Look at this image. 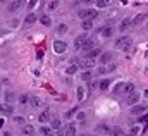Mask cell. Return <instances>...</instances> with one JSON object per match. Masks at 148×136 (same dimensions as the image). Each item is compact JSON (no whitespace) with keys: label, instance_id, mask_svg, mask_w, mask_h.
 <instances>
[{"label":"cell","instance_id":"6da1fadb","mask_svg":"<svg viewBox=\"0 0 148 136\" xmlns=\"http://www.w3.org/2000/svg\"><path fill=\"white\" fill-rule=\"evenodd\" d=\"M131 43H133V38L127 36V34H124V36H121V38L115 40V48L117 50H129Z\"/></svg>","mask_w":148,"mask_h":136},{"label":"cell","instance_id":"7a4b0ae2","mask_svg":"<svg viewBox=\"0 0 148 136\" xmlns=\"http://www.w3.org/2000/svg\"><path fill=\"white\" fill-rule=\"evenodd\" d=\"M77 16H79V19L81 21H88V19H95L97 16H98V12L95 10V9H81L79 12H77Z\"/></svg>","mask_w":148,"mask_h":136},{"label":"cell","instance_id":"3957f363","mask_svg":"<svg viewBox=\"0 0 148 136\" xmlns=\"http://www.w3.org/2000/svg\"><path fill=\"white\" fill-rule=\"evenodd\" d=\"M24 3H26V0H12V2L7 5V10H9V12H17L19 9H23Z\"/></svg>","mask_w":148,"mask_h":136},{"label":"cell","instance_id":"277c9868","mask_svg":"<svg viewBox=\"0 0 148 136\" xmlns=\"http://www.w3.org/2000/svg\"><path fill=\"white\" fill-rule=\"evenodd\" d=\"M67 50V43L66 41H62V40H55L53 41V52L55 54H64Z\"/></svg>","mask_w":148,"mask_h":136},{"label":"cell","instance_id":"5b68a950","mask_svg":"<svg viewBox=\"0 0 148 136\" xmlns=\"http://www.w3.org/2000/svg\"><path fill=\"white\" fill-rule=\"evenodd\" d=\"M79 67H83L84 71H88V69L95 67V59H90V57H86V59H83V60H79V64H77Z\"/></svg>","mask_w":148,"mask_h":136},{"label":"cell","instance_id":"8992f818","mask_svg":"<svg viewBox=\"0 0 148 136\" xmlns=\"http://www.w3.org/2000/svg\"><path fill=\"white\" fill-rule=\"evenodd\" d=\"M86 40H88V34H79V36L74 40V48H76V50H81L83 45L86 43Z\"/></svg>","mask_w":148,"mask_h":136},{"label":"cell","instance_id":"52a82bcc","mask_svg":"<svg viewBox=\"0 0 148 136\" xmlns=\"http://www.w3.org/2000/svg\"><path fill=\"white\" fill-rule=\"evenodd\" d=\"M140 98H141V95H140V93L136 91V93H133V95H129V97L126 98V103H127L129 107H134V105H138Z\"/></svg>","mask_w":148,"mask_h":136},{"label":"cell","instance_id":"ba28073f","mask_svg":"<svg viewBox=\"0 0 148 136\" xmlns=\"http://www.w3.org/2000/svg\"><path fill=\"white\" fill-rule=\"evenodd\" d=\"M0 112L5 114V115H10V114H14V105L12 103H7V102L0 103Z\"/></svg>","mask_w":148,"mask_h":136},{"label":"cell","instance_id":"9c48e42d","mask_svg":"<svg viewBox=\"0 0 148 136\" xmlns=\"http://www.w3.org/2000/svg\"><path fill=\"white\" fill-rule=\"evenodd\" d=\"M122 93H124L126 97H129V95L136 93V86H134L133 83H126V84L122 86Z\"/></svg>","mask_w":148,"mask_h":136},{"label":"cell","instance_id":"30bf717a","mask_svg":"<svg viewBox=\"0 0 148 136\" xmlns=\"http://www.w3.org/2000/svg\"><path fill=\"white\" fill-rule=\"evenodd\" d=\"M21 133H23V136H36V129L31 124H26V126H23Z\"/></svg>","mask_w":148,"mask_h":136},{"label":"cell","instance_id":"8fae6325","mask_svg":"<svg viewBox=\"0 0 148 136\" xmlns=\"http://www.w3.org/2000/svg\"><path fill=\"white\" fill-rule=\"evenodd\" d=\"M133 26V19H129V17H126V19H122L121 21V24H119V30L124 33V31H127L129 28Z\"/></svg>","mask_w":148,"mask_h":136},{"label":"cell","instance_id":"7c38bea8","mask_svg":"<svg viewBox=\"0 0 148 136\" xmlns=\"http://www.w3.org/2000/svg\"><path fill=\"white\" fill-rule=\"evenodd\" d=\"M115 64H107V66H102V67L97 69V74H107V72H112V71H115Z\"/></svg>","mask_w":148,"mask_h":136},{"label":"cell","instance_id":"4fadbf2b","mask_svg":"<svg viewBox=\"0 0 148 136\" xmlns=\"http://www.w3.org/2000/svg\"><path fill=\"white\" fill-rule=\"evenodd\" d=\"M110 60H114V54L112 52H103L100 55V64H110Z\"/></svg>","mask_w":148,"mask_h":136},{"label":"cell","instance_id":"5bb4252c","mask_svg":"<svg viewBox=\"0 0 148 136\" xmlns=\"http://www.w3.org/2000/svg\"><path fill=\"white\" fill-rule=\"evenodd\" d=\"M145 112H147L145 105H134V107H131V114L133 115H140V114H145Z\"/></svg>","mask_w":148,"mask_h":136},{"label":"cell","instance_id":"9a60e30c","mask_svg":"<svg viewBox=\"0 0 148 136\" xmlns=\"http://www.w3.org/2000/svg\"><path fill=\"white\" fill-rule=\"evenodd\" d=\"M147 17H148V16L145 14V12H141V14L134 16V17H133V26H140V24H141V23H143Z\"/></svg>","mask_w":148,"mask_h":136},{"label":"cell","instance_id":"2e32d148","mask_svg":"<svg viewBox=\"0 0 148 136\" xmlns=\"http://www.w3.org/2000/svg\"><path fill=\"white\" fill-rule=\"evenodd\" d=\"M110 128H109V126H105V124H98V126H97V135H110Z\"/></svg>","mask_w":148,"mask_h":136},{"label":"cell","instance_id":"e0dca14e","mask_svg":"<svg viewBox=\"0 0 148 136\" xmlns=\"http://www.w3.org/2000/svg\"><path fill=\"white\" fill-rule=\"evenodd\" d=\"M50 121V112L48 110H43L40 115H38V122L40 124H45V122H48Z\"/></svg>","mask_w":148,"mask_h":136},{"label":"cell","instance_id":"ac0fdd59","mask_svg":"<svg viewBox=\"0 0 148 136\" xmlns=\"http://www.w3.org/2000/svg\"><path fill=\"white\" fill-rule=\"evenodd\" d=\"M36 14H33V12H29V14H28V16H26V17H24V24H26V26H31V24H35V23H36Z\"/></svg>","mask_w":148,"mask_h":136},{"label":"cell","instance_id":"d6986e66","mask_svg":"<svg viewBox=\"0 0 148 136\" xmlns=\"http://www.w3.org/2000/svg\"><path fill=\"white\" fill-rule=\"evenodd\" d=\"M93 48H95V41H93L91 38H88V40H86V43L83 45V48H81V50H83V52H91Z\"/></svg>","mask_w":148,"mask_h":136},{"label":"cell","instance_id":"ffe728a7","mask_svg":"<svg viewBox=\"0 0 148 136\" xmlns=\"http://www.w3.org/2000/svg\"><path fill=\"white\" fill-rule=\"evenodd\" d=\"M67 31H69V26H67L66 23H60V24L55 28V33L57 34H66Z\"/></svg>","mask_w":148,"mask_h":136},{"label":"cell","instance_id":"44dd1931","mask_svg":"<svg viewBox=\"0 0 148 136\" xmlns=\"http://www.w3.org/2000/svg\"><path fill=\"white\" fill-rule=\"evenodd\" d=\"M91 78H93L91 71H83V72H81V81H83V83H90V81H93Z\"/></svg>","mask_w":148,"mask_h":136},{"label":"cell","instance_id":"7402d4cb","mask_svg":"<svg viewBox=\"0 0 148 136\" xmlns=\"http://www.w3.org/2000/svg\"><path fill=\"white\" fill-rule=\"evenodd\" d=\"M66 136H76V124L74 122H69L66 126Z\"/></svg>","mask_w":148,"mask_h":136},{"label":"cell","instance_id":"603a6c76","mask_svg":"<svg viewBox=\"0 0 148 136\" xmlns=\"http://www.w3.org/2000/svg\"><path fill=\"white\" fill-rule=\"evenodd\" d=\"M29 103H31L35 109H41V107H43V100H41L40 97H31V102Z\"/></svg>","mask_w":148,"mask_h":136},{"label":"cell","instance_id":"cb8c5ba5","mask_svg":"<svg viewBox=\"0 0 148 136\" xmlns=\"http://www.w3.org/2000/svg\"><path fill=\"white\" fill-rule=\"evenodd\" d=\"M110 5V0H97L95 2V7L97 9H107Z\"/></svg>","mask_w":148,"mask_h":136},{"label":"cell","instance_id":"d4e9b609","mask_svg":"<svg viewBox=\"0 0 148 136\" xmlns=\"http://www.w3.org/2000/svg\"><path fill=\"white\" fill-rule=\"evenodd\" d=\"M112 34H114V28H112V26L102 28V36H103V38H110Z\"/></svg>","mask_w":148,"mask_h":136},{"label":"cell","instance_id":"484cf974","mask_svg":"<svg viewBox=\"0 0 148 136\" xmlns=\"http://www.w3.org/2000/svg\"><path fill=\"white\" fill-rule=\"evenodd\" d=\"M40 23H41L43 26H47V28L52 26V19H50V16H47V14H43V16L40 17Z\"/></svg>","mask_w":148,"mask_h":136},{"label":"cell","instance_id":"4316f807","mask_svg":"<svg viewBox=\"0 0 148 136\" xmlns=\"http://www.w3.org/2000/svg\"><path fill=\"white\" fill-rule=\"evenodd\" d=\"M98 88H100L102 91H107V90L110 88V79H102L100 84H98Z\"/></svg>","mask_w":148,"mask_h":136},{"label":"cell","instance_id":"83f0119b","mask_svg":"<svg viewBox=\"0 0 148 136\" xmlns=\"http://www.w3.org/2000/svg\"><path fill=\"white\" fill-rule=\"evenodd\" d=\"M84 98H86V88L77 86V100H79V102H83Z\"/></svg>","mask_w":148,"mask_h":136},{"label":"cell","instance_id":"f1b7e54d","mask_svg":"<svg viewBox=\"0 0 148 136\" xmlns=\"http://www.w3.org/2000/svg\"><path fill=\"white\" fill-rule=\"evenodd\" d=\"M3 98H5L7 103H12L16 100V95H14V91H5V93H3Z\"/></svg>","mask_w":148,"mask_h":136},{"label":"cell","instance_id":"f546056e","mask_svg":"<svg viewBox=\"0 0 148 136\" xmlns=\"http://www.w3.org/2000/svg\"><path fill=\"white\" fill-rule=\"evenodd\" d=\"M102 54H103V52H102L100 48H93L91 52H88V55H86V57H90V59H95V57H100Z\"/></svg>","mask_w":148,"mask_h":136},{"label":"cell","instance_id":"4dcf8cb0","mask_svg":"<svg viewBox=\"0 0 148 136\" xmlns=\"http://www.w3.org/2000/svg\"><path fill=\"white\" fill-rule=\"evenodd\" d=\"M81 28H83L84 31H90V30L93 28V21H91V19H88V21H83V23H81Z\"/></svg>","mask_w":148,"mask_h":136},{"label":"cell","instance_id":"1f68e13d","mask_svg":"<svg viewBox=\"0 0 148 136\" xmlns=\"http://www.w3.org/2000/svg\"><path fill=\"white\" fill-rule=\"evenodd\" d=\"M29 102H31V97H28L26 93H24V95H19V103H21V105H28Z\"/></svg>","mask_w":148,"mask_h":136},{"label":"cell","instance_id":"d6a6232c","mask_svg":"<svg viewBox=\"0 0 148 136\" xmlns=\"http://www.w3.org/2000/svg\"><path fill=\"white\" fill-rule=\"evenodd\" d=\"M40 133H41L43 136H52L53 131H52L50 128H47V126H41V128H40Z\"/></svg>","mask_w":148,"mask_h":136},{"label":"cell","instance_id":"836d02e7","mask_svg":"<svg viewBox=\"0 0 148 136\" xmlns=\"http://www.w3.org/2000/svg\"><path fill=\"white\" fill-rule=\"evenodd\" d=\"M110 136H126V135H124V131H122L121 128H112Z\"/></svg>","mask_w":148,"mask_h":136},{"label":"cell","instance_id":"e575fe53","mask_svg":"<svg viewBox=\"0 0 148 136\" xmlns=\"http://www.w3.org/2000/svg\"><path fill=\"white\" fill-rule=\"evenodd\" d=\"M12 121H14L16 124H19V126H24V122H26L23 115H14V117H12Z\"/></svg>","mask_w":148,"mask_h":136},{"label":"cell","instance_id":"d590c367","mask_svg":"<svg viewBox=\"0 0 148 136\" xmlns=\"http://www.w3.org/2000/svg\"><path fill=\"white\" fill-rule=\"evenodd\" d=\"M50 124H52L53 129H60V119H59V117H53V119L50 121Z\"/></svg>","mask_w":148,"mask_h":136},{"label":"cell","instance_id":"8d00e7d4","mask_svg":"<svg viewBox=\"0 0 148 136\" xmlns=\"http://www.w3.org/2000/svg\"><path fill=\"white\" fill-rule=\"evenodd\" d=\"M57 7H59V0H50V2H48V5H47V9H48V10H55Z\"/></svg>","mask_w":148,"mask_h":136},{"label":"cell","instance_id":"74e56055","mask_svg":"<svg viewBox=\"0 0 148 136\" xmlns=\"http://www.w3.org/2000/svg\"><path fill=\"white\" fill-rule=\"evenodd\" d=\"M76 121H77V122H84V121H86V114H84V112H77V114H76Z\"/></svg>","mask_w":148,"mask_h":136},{"label":"cell","instance_id":"f35d334b","mask_svg":"<svg viewBox=\"0 0 148 136\" xmlns=\"http://www.w3.org/2000/svg\"><path fill=\"white\" fill-rule=\"evenodd\" d=\"M138 135H140V128L138 126H133L129 129V136H138Z\"/></svg>","mask_w":148,"mask_h":136},{"label":"cell","instance_id":"ab89813d","mask_svg":"<svg viewBox=\"0 0 148 136\" xmlns=\"http://www.w3.org/2000/svg\"><path fill=\"white\" fill-rule=\"evenodd\" d=\"M76 71H77V66L73 64V66H69V67H67V74H74Z\"/></svg>","mask_w":148,"mask_h":136},{"label":"cell","instance_id":"60d3db41","mask_svg":"<svg viewBox=\"0 0 148 136\" xmlns=\"http://www.w3.org/2000/svg\"><path fill=\"white\" fill-rule=\"evenodd\" d=\"M74 114H77V110H76V109H73V110H69V112L66 114V117L69 119V117H71V115H74Z\"/></svg>","mask_w":148,"mask_h":136},{"label":"cell","instance_id":"b9f144b4","mask_svg":"<svg viewBox=\"0 0 148 136\" xmlns=\"http://www.w3.org/2000/svg\"><path fill=\"white\" fill-rule=\"evenodd\" d=\"M140 122H148V114H145V115L140 119Z\"/></svg>","mask_w":148,"mask_h":136},{"label":"cell","instance_id":"7bdbcfd3","mask_svg":"<svg viewBox=\"0 0 148 136\" xmlns=\"http://www.w3.org/2000/svg\"><path fill=\"white\" fill-rule=\"evenodd\" d=\"M97 84H100V83H97V81H90V88H97Z\"/></svg>","mask_w":148,"mask_h":136},{"label":"cell","instance_id":"ee69618b","mask_svg":"<svg viewBox=\"0 0 148 136\" xmlns=\"http://www.w3.org/2000/svg\"><path fill=\"white\" fill-rule=\"evenodd\" d=\"M17 24H19V23H17V19H14V21H12V23H9V26H14V28H16V26H17Z\"/></svg>","mask_w":148,"mask_h":136},{"label":"cell","instance_id":"f6af8a7d","mask_svg":"<svg viewBox=\"0 0 148 136\" xmlns=\"http://www.w3.org/2000/svg\"><path fill=\"white\" fill-rule=\"evenodd\" d=\"M35 5H36V0H31V2H29V9H33Z\"/></svg>","mask_w":148,"mask_h":136},{"label":"cell","instance_id":"bcb514c9","mask_svg":"<svg viewBox=\"0 0 148 136\" xmlns=\"http://www.w3.org/2000/svg\"><path fill=\"white\" fill-rule=\"evenodd\" d=\"M143 97H145V98H148V90H145V93H143Z\"/></svg>","mask_w":148,"mask_h":136},{"label":"cell","instance_id":"7dc6e473","mask_svg":"<svg viewBox=\"0 0 148 136\" xmlns=\"http://www.w3.org/2000/svg\"><path fill=\"white\" fill-rule=\"evenodd\" d=\"M91 136H100V135H91Z\"/></svg>","mask_w":148,"mask_h":136},{"label":"cell","instance_id":"c3c4849f","mask_svg":"<svg viewBox=\"0 0 148 136\" xmlns=\"http://www.w3.org/2000/svg\"><path fill=\"white\" fill-rule=\"evenodd\" d=\"M0 2H7V0H0Z\"/></svg>","mask_w":148,"mask_h":136},{"label":"cell","instance_id":"681fc988","mask_svg":"<svg viewBox=\"0 0 148 136\" xmlns=\"http://www.w3.org/2000/svg\"><path fill=\"white\" fill-rule=\"evenodd\" d=\"M0 91H2V86H0Z\"/></svg>","mask_w":148,"mask_h":136},{"label":"cell","instance_id":"f907efd6","mask_svg":"<svg viewBox=\"0 0 148 136\" xmlns=\"http://www.w3.org/2000/svg\"><path fill=\"white\" fill-rule=\"evenodd\" d=\"M147 71H148V67H147Z\"/></svg>","mask_w":148,"mask_h":136}]
</instances>
